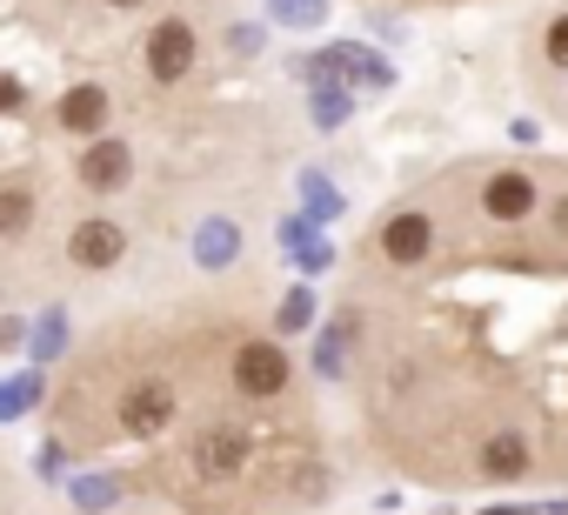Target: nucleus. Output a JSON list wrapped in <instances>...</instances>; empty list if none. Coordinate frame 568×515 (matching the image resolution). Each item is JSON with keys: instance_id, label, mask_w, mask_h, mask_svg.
Here are the masks:
<instances>
[{"instance_id": "nucleus-2", "label": "nucleus", "mask_w": 568, "mask_h": 515, "mask_svg": "<svg viewBox=\"0 0 568 515\" xmlns=\"http://www.w3.org/2000/svg\"><path fill=\"white\" fill-rule=\"evenodd\" d=\"M201 28H194V14H154L148 21V74L161 81V88H187L194 81V68H201Z\"/></svg>"}, {"instance_id": "nucleus-4", "label": "nucleus", "mask_w": 568, "mask_h": 515, "mask_svg": "<svg viewBox=\"0 0 568 515\" xmlns=\"http://www.w3.org/2000/svg\"><path fill=\"white\" fill-rule=\"evenodd\" d=\"M108 8H121V14H141V0H108Z\"/></svg>"}, {"instance_id": "nucleus-3", "label": "nucleus", "mask_w": 568, "mask_h": 515, "mask_svg": "<svg viewBox=\"0 0 568 515\" xmlns=\"http://www.w3.org/2000/svg\"><path fill=\"white\" fill-rule=\"evenodd\" d=\"M0 515H41V502H34V488H28V468L0 448Z\"/></svg>"}, {"instance_id": "nucleus-1", "label": "nucleus", "mask_w": 568, "mask_h": 515, "mask_svg": "<svg viewBox=\"0 0 568 515\" xmlns=\"http://www.w3.org/2000/svg\"><path fill=\"white\" fill-rule=\"evenodd\" d=\"M48 455L68 515H261L328 488L288 342L227 302H148L74 342Z\"/></svg>"}]
</instances>
